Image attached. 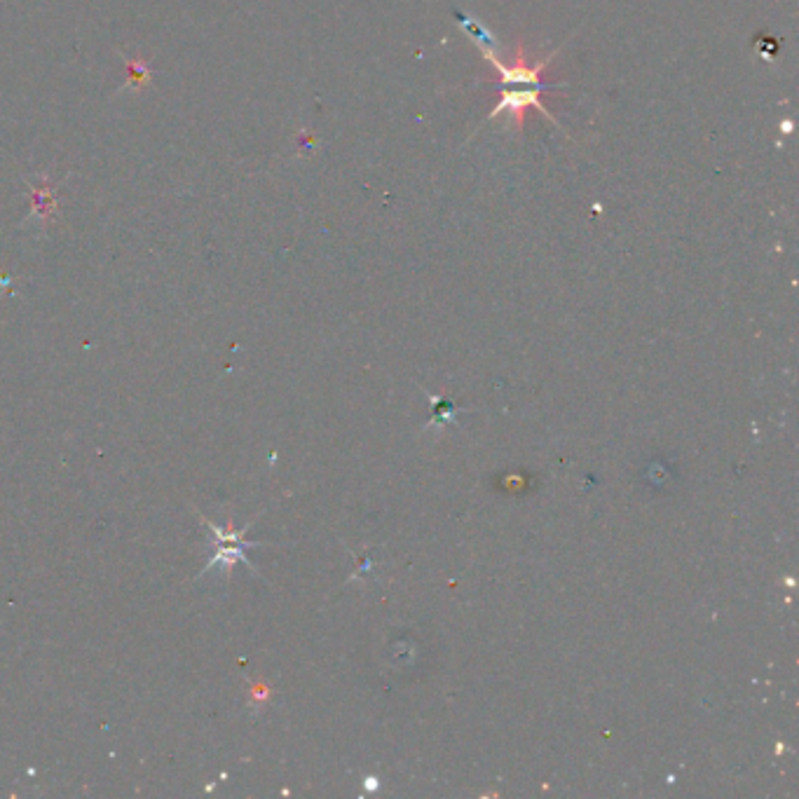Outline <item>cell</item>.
<instances>
[{
    "label": "cell",
    "instance_id": "1",
    "mask_svg": "<svg viewBox=\"0 0 799 799\" xmlns=\"http://www.w3.org/2000/svg\"><path fill=\"white\" fill-rule=\"evenodd\" d=\"M457 19H460V26H464V29L471 33L474 43L481 47L483 54H486V59L490 61V66H493L497 75H500V78L495 80L497 92H500V104L493 108L490 118H500L502 113H509L511 120H514V125L518 129H523L525 118H528V111L530 108H535V111L546 115L551 122H556V118H553V115L549 113V108H546L542 101V94L546 90H553V85L544 83V71H546V66L551 64V59L556 57V52H553L549 59L539 61V64H528V57H525L523 45H518L514 64L507 66L495 54L493 40H490V36L481 24L474 22V19L464 17V15H457Z\"/></svg>",
    "mask_w": 799,
    "mask_h": 799
}]
</instances>
